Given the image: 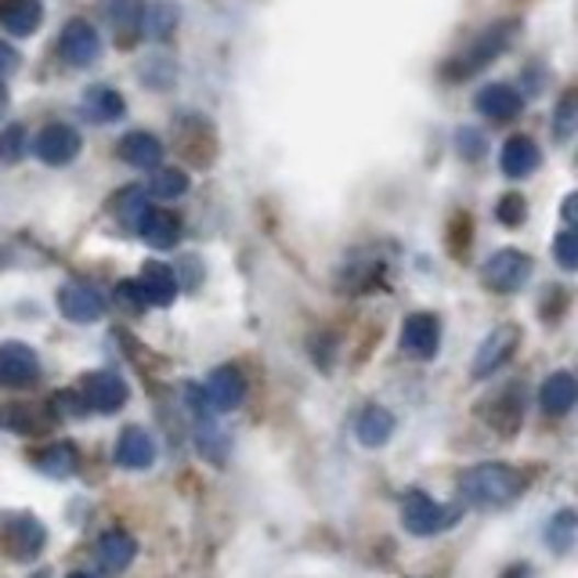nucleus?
I'll return each mask as SVG.
<instances>
[{
    "label": "nucleus",
    "mask_w": 578,
    "mask_h": 578,
    "mask_svg": "<svg viewBox=\"0 0 578 578\" xmlns=\"http://www.w3.org/2000/svg\"><path fill=\"white\" fill-rule=\"evenodd\" d=\"M524 496V477L507 463H477L460 477V499L474 510H502Z\"/></svg>",
    "instance_id": "nucleus-1"
},
{
    "label": "nucleus",
    "mask_w": 578,
    "mask_h": 578,
    "mask_svg": "<svg viewBox=\"0 0 578 578\" xmlns=\"http://www.w3.org/2000/svg\"><path fill=\"white\" fill-rule=\"evenodd\" d=\"M456 521H460V507H445V502L430 499L427 491H420V488L405 491V499H401V524H405V532H412V535H420V539H430V535L449 532V528L456 524Z\"/></svg>",
    "instance_id": "nucleus-2"
},
{
    "label": "nucleus",
    "mask_w": 578,
    "mask_h": 578,
    "mask_svg": "<svg viewBox=\"0 0 578 578\" xmlns=\"http://www.w3.org/2000/svg\"><path fill=\"white\" fill-rule=\"evenodd\" d=\"M518 30H521V26H518L513 19H510V22H499V26H491V30H485L471 47H463V55L445 69V77H449V80H466L471 72L485 69L488 61H496L502 52H507L510 41L518 36Z\"/></svg>",
    "instance_id": "nucleus-3"
},
{
    "label": "nucleus",
    "mask_w": 578,
    "mask_h": 578,
    "mask_svg": "<svg viewBox=\"0 0 578 578\" xmlns=\"http://www.w3.org/2000/svg\"><path fill=\"white\" fill-rule=\"evenodd\" d=\"M44 543H47V532L33 513H0V549L11 560L41 557Z\"/></svg>",
    "instance_id": "nucleus-4"
},
{
    "label": "nucleus",
    "mask_w": 578,
    "mask_h": 578,
    "mask_svg": "<svg viewBox=\"0 0 578 578\" xmlns=\"http://www.w3.org/2000/svg\"><path fill=\"white\" fill-rule=\"evenodd\" d=\"M535 272V261L521 250H513V246H507V250L491 253L488 261L481 264V282L491 290V293H518L528 286V279H532Z\"/></svg>",
    "instance_id": "nucleus-5"
},
{
    "label": "nucleus",
    "mask_w": 578,
    "mask_h": 578,
    "mask_svg": "<svg viewBox=\"0 0 578 578\" xmlns=\"http://www.w3.org/2000/svg\"><path fill=\"white\" fill-rule=\"evenodd\" d=\"M127 398H131L127 379L113 373V369H94V373L80 379V401H83V409H91V412L113 416L127 405Z\"/></svg>",
    "instance_id": "nucleus-6"
},
{
    "label": "nucleus",
    "mask_w": 578,
    "mask_h": 578,
    "mask_svg": "<svg viewBox=\"0 0 578 578\" xmlns=\"http://www.w3.org/2000/svg\"><path fill=\"white\" fill-rule=\"evenodd\" d=\"M518 348H521V326H513V322L496 326L481 340V348H477L474 365H471V376L474 379H488L491 373H499V369L513 359V351H518Z\"/></svg>",
    "instance_id": "nucleus-7"
},
{
    "label": "nucleus",
    "mask_w": 578,
    "mask_h": 578,
    "mask_svg": "<svg viewBox=\"0 0 578 578\" xmlns=\"http://www.w3.org/2000/svg\"><path fill=\"white\" fill-rule=\"evenodd\" d=\"M41 379V359L30 343L4 340L0 343V387L11 390H26Z\"/></svg>",
    "instance_id": "nucleus-8"
},
{
    "label": "nucleus",
    "mask_w": 578,
    "mask_h": 578,
    "mask_svg": "<svg viewBox=\"0 0 578 578\" xmlns=\"http://www.w3.org/2000/svg\"><path fill=\"white\" fill-rule=\"evenodd\" d=\"M58 52L69 66L88 69L102 58V33H98L88 19H72V22H66V30H61Z\"/></svg>",
    "instance_id": "nucleus-9"
},
{
    "label": "nucleus",
    "mask_w": 578,
    "mask_h": 578,
    "mask_svg": "<svg viewBox=\"0 0 578 578\" xmlns=\"http://www.w3.org/2000/svg\"><path fill=\"white\" fill-rule=\"evenodd\" d=\"M80 149H83V138L77 127H69V123H47L33 141V152L41 156L47 167H69L72 159L80 156Z\"/></svg>",
    "instance_id": "nucleus-10"
},
{
    "label": "nucleus",
    "mask_w": 578,
    "mask_h": 578,
    "mask_svg": "<svg viewBox=\"0 0 578 578\" xmlns=\"http://www.w3.org/2000/svg\"><path fill=\"white\" fill-rule=\"evenodd\" d=\"M441 348V322L438 315L430 311H416L401 322V351L409 354V359H420L430 362Z\"/></svg>",
    "instance_id": "nucleus-11"
},
{
    "label": "nucleus",
    "mask_w": 578,
    "mask_h": 578,
    "mask_svg": "<svg viewBox=\"0 0 578 578\" xmlns=\"http://www.w3.org/2000/svg\"><path fill=\"white\" fill-rule=\"evenodd\" d=\"M58 311L77 326H91L105 315V297L88 282H69L58 293Z\"/></svg>",
    "instance_id": "nucleus-12"
},
{
    "label": "nucleus",
    "mask_w": 578,
    "mask_h": 578,
    "mask_svg": "<svg viewBox=\"0 0 578 578\" xmlns=\"http://www.w3.org/2000/svg\"><path fill=\"white\" fill-rule=\"evenodd\" d=\"M138 557V543H134L131 532H123V528H109V532L98 539L94 546V560H98V571L116 578L123 575Z\"/></svg>",
    "instance_id": "nucleus-13"
},
{
    "label": "nucleus",
    "mask_w": 578,
    "mask_h": 578,
    "mask_svg": "<svg viewBox=\"0 0 578 578\" xmlns=\"http://www.w3.org/2000/svg\"><path fill=\"white\" fill-rule=\"evenodd\" d=\"M206 401H211L214 412H231L239 409L242 398H246V376L239 373L236 365H220L211 373V379H206Z\"/></svg>",
    "instance_id": "nucleus-14"
},
{
    "label": "nucleus",
    "mask_w": 578,
    "mask_h": 578,
    "mask_svg": "<svg viewBox=\"0 0 578 578\" xmlns=\"http://www.w3.org/2000/svg\"><path fill=\"white\" fill-rule=\"evenodd\" d=\"M156 463V441L145 427H127L116 441V466L123 471H149Z\"/></svg>",
    "instance_id": "nucleus-15"
},
{
    "label": "nucleus",
    "mask_w": 578,
    "mask_h": 578,
    "mask_svg": "<svg viewBox=\"0 0 578 578\" xmlns=\"http://www.w3.org/2000/svg\"><path fill=\"white\" fill-rule=\"evenodd\" d=\"M134 282H138L145 304H152V307H167L178 297V275H174V268H167L163 261L141 264V272Z\"/></svg>",
    "instance_id": "nucleus-16"
},
{
    "label": "nucleus",
    "mask_w": 578,
    "mask_h": 578,
    "mask_svg": "<svg viewBox=\"0 0 578 578\" xmlns=\"http://www.w3.org/2000/svg\"><path fill=\"white\" fill-rule=\"evenodd\" d=\"M116 156L127 167L156 170L159 163H163V141H159L156 134H149V131H131V134H123V138H120Z\"/></svg>",
    "instance_id": "nucleus-17"
},
{
    "label": "nucleus",
    "mask_w": 578,
    "mask_h": 578,
    "mask_svg": "<svg viewBox=\"0 0 578 578\" xmlns=\"http://www.w3.org/2000/svg\"><path fill=\"white\" fill-rule=\"evenodd\" d=\"M474 105H477V113L488 116L491 123H507L513 116H521L524 98L513 91L510 83H488V88L477 91Z\"/></svg>",
    "instance_id": "nucleus-18"
},
{
    "label": "nucleus",
    "mask_w": 578,
    "mask_h": 578,
    "mask_svg": "<svg viewBox=\"0 0 578 578\" xmlns=\"http://www.w3.org/2000/svg\"><path fill=\"white\" fill-rule=\"evenodd\" d=\"M539 163H543V152H539V145L532 138H524V134H518V138H510L507 145H502L499 152V167L502 174L521 181V178H532Z\"/></svg>",
    "instance_id": "nucleus-19"
},
{
    "label": "nucleus",
    "mask_w": 578,
    "mask_h": 578,
    "mask_svg": "<svg viewBox=\"0 0 578 578\" xmlns=\"http://www.w3.org/2000/svg\"><path fill=\"white\" fill-rule=\"evenodd\" d=\"M138 236L152 246V250H174L181 242V220L167 211H145L138 214Z\"/></svg>",
    "instance_id": "nucleus-20"
},
{
    "label": "nucleus",
    "mask_w": 578,
    "mask_h": 578,
    "mask_svg": "<svg viewBox=\"0 0 578 578\" xmlns=\"http://www.w3.org/2000/svg\"><path fill=\"white\" fill-rule=\"evenodd\" d=\"M44 26L41 0H0V30L11 36H33Z\"/></svg>",
    "instance_id": "nucleus-21"
},
{
    "label": "nucleus",
    "mask_w": 578,
    "mask_h": 578,
    "mask_svg": "<svg viewBox=\"0 0 578 578\" xmlns=\"http://www.w3.org/2000/svg\"><path fill=\"white\" fill-rule=\"evenodd\" d=\"M578 401V384L571 373H549L543 379V387H539V405H543L546 416H568Z\"/></svg>",
    "instance_id": "nucleus-22"
},
{
    "label": "nucleus",
    "mask_w": 578,
    "mask_h": 578,
    "mask_svg": "<svg viewBox=\"0 0 578 578\" xmlns=\"http://www.w3.org/2000/svg\"><path fill=\"white\" fill-rule=\"evenodd\" d=\"M109 22L120 47H131L145 33V0H109Z\"/></svg>",
    "instance_id": "nucleus-23"
},
{
    "label": "nucleus",
    "mask_w": 578,
    "mask_h": 578,
    "mask_svg": "<svg viewBox=\"0 0 578 578\" xmlns=\"http://www.w3.org/2000/svg\"><path fill=\"white\" fill-rule=\"evenodd\" d=\"M395 412L384 409V405H369V409H362L359 423H354V434H359V441L365 449H384L390 434H395Z\"/></svg>",
    "instance_id": "nucleus-24"
},
{
    "label": "nucleus",
    "mask_w": 578,
    "mask_h": 578,
    "mask_svg": "<svg viewBox=\"0 0 578 578\" xmlns=\"http://www.w3.org/2000/svg\"><path fill=\"white\" fill-rule=\"evenodd\" d=\"M36 471L44 477H55V481H66L80 471V452L72 441H58V445H47L44 452H36Z\"/></svg>",
    "instance_id": "nucleus-25"
},
{
    "label": "nucleus",
    "mask_w": 578,
    "mask_h": 578,
    "mask_svg": "<svg viewBox=\"0 0 578 578\" xmlns=\"http://www.w3.org/2000/svg\"><path fill=\"white\" fill-rule=\"evenodd\" d=\"M127 113V102L116 88H105V83H94V88L83 91V116L94 123H113Z\"/></svg>",
    "instance_id": "nucleus-26"
},
{
    "label": "nucleus",
    "mask_w": 578,
    "mask_h": 578,
    "mask_svg": "<svg viewBox=\"0 0 578 578\" xmlns=\"http://www.w3.org/2000/svg\"><path fill=\"white\" fill-rule=\"evenodd\" d=\"M184 192H189V174H184L181 167H163V170H156V178H152V195H159V200H181Z\"/></svg>",
    "instance_id": "nucleus-27"
},
{
    "label": "nucleus",
    "mask_w": 578,
    "mask_h": 578,
    "mask_svg": "<svg viewBox=\"0 0 578 578\" xmlns=\"http://www.w3.org/2000/svg\"><path fill=\"white\" fill-rule=\"evenodd\" d=\"M575 510H560L557 518L549 521L546 528V543L557 549V553H568L575 546Z\"/></svg>",
    "instance_id": "nucleus-28"
},
{
    "label": "nucleus",
    "mask_w": 578,
    "mask_h": 578,
    "mask_svg": "<svg viewBox=\"0 0 578 578\" xmlns=\"http://www.w3.org/2000/svg\"><path fill=\"white\" fill-rule=\"evenodd\" d=\"M22 156H26V127H22V123H8V127L0 131V163L15 167Z\"/></svg>",
    "instance_id": "nucleus-29"
},
{
    "label": "nucleus",
    "mask_w": 578,
    "mask_h": 578,
    "mask_svg": "<svg viewBox=\"0 0 578 578\" xmlns=\"http://www.w3.org/2000/svg\"><path fill=\"white\" fill-rule=\"evenodd\" d=\"M575 131H578V94L568 91L560 98L557 113H553V134H557V141H571Z\"/></svg>",
    "instance_id": "nucleus-30"
},
{
    "label": "nucleus",
    "mask_w": 578,
    "mask_h": 578,
    "mask_svg": "<svg viewBox=\"0 0 578 578\" xmlns=\"http://www.w3.org/2000/svg\"><path fill=\"white\" fill-rule=\"evenodd\" d=\"M178 26V11L167 4V0H159V4L145 8V30H149L156 41H167L170 33Z\"/></svg>",
    "instance_id": "nucleus-31"
},
{
    "label": "nucleus",
    "mask_w": 578,
    "mask_h": 578,
    "mask_svg": "<svg viewBox=\"0 0 578 578\" xmlns=\"http://www.w3.org/2000/svg\"><path fill=\"white\" fill-rule=\"evenodd\" d=\"M528 217V203L521 192H507L502 200L496 203V220L502 228H521Z\"/></svg>",
    "instance_id": "nucleus-32"
},
{
    "label": "nucleus",
    "mask_w": 578,
    "mask_h": 578,
    "mask_svg": "<svg viewBox=\"0 0 578 578\" xmlns=\"http://www.w3.org/2000/svg\"><path fill=\"white\" fill-rule=\"evenodd\" d=\"M553 257H557V264L564 272H575L578 268V236L571 228H564L557 239H553Z\"/></svg>",
    "instance_id": "nucleus-33"
},
{
    "label": "nucleus",
    "mask_w": 578,
    "mask_h": 578,
    "mask_svg": "<svg viewBox=\"0 0 578 578\" xmlns=\"http://www.w3.org/2000/svg\"><path fill=\"white\" fill-rule=\"evenodd\" d=\"M456 145H460L463 159H481V156H485V134L474 131V127H463L460 138H456Z\"/></svg>",
    "instance_id": "nucleus-34"
},
{
    "label": "nucleus",
    "mask_w": 578,
    "mask_h": 578,
    "mask_svg": "<svg viewBox=\"0 0 578 578\" xmlns=\"http://www.w3.org/2000/svg\"><path fill=\"white\" fill-rule=\"evenodd\" d=\"M116 297L127 304V311H141V307H145V297H141L138 282H120V286H116Z\"/></svg>",
    "instance_id": "nucleus-35"
},
{
    "label": "nucleus",
    "mask_w": 578,
    "mask_h": 578,
    "mask_svg": "<svg viewBox=\"0 0 578 578\" xmlns=\"http://www.w3.org/2000/svg\"><path fill=\"white\" fill-rule=\"evenodd\" d=\"M22 66V58H19V52L11 47L8 41H0V77H8V72H15Z\"/></svg>",
    "instance_id": "nucleus-36"
},
{
    "label": "nucleus",
    "mask_w": 578,
    "mask_h": 578,
    "mask_svg": "<svg viewBox=\"0 0 578 578\" xmlns=\"http://www.w3.org/2000/svg\"><path fill=\"white\" fill-rule=\"evenodd\" d=\"M575 206H578V200L568 195V200H564V220H568V225H575Z\"/></svg>",
    "instance_id": "nucleus-37"
},
{
    "label": "nucleus",
    "mask_w": 578,
    "mask_h": 578,
    "mask_svg": "<svg viewBox=\"0 0 578 578\" xmlns=\"http://www.w3.org/2000/svg\"><path fill=\"white\" fill-rule=\"evenodd\" d=\"M8 105H11V91H8V83L0 80V116L8 113Z\"/></svg>",
    "instance_id": "nucleus-38"
},
{
    "label": "nucleus",
    "mask_w": 578,
    "mask_h": 578,
    "mask_svg": "<svg viewBox=\"0 0 578 578\" xmlns=\"http://www.w3.org/2000/svg\"><path fill=\"white\" fill-rule=\"evenodd\" d=\"M528 575H532V568H528V564H521V568H510L502 578H528Z\"/></svg>",
    "instance_id": "nucleus-39"
},
{
    "label": "nucleus",
    "mask_w": 578,
    "mask_h": 578,
    "mask_svg": "<svg viewBox=\"0 0 578 578\" xmlns=\"http://www.w3.org/2000/svg\"><path fill=\"white\" fill-rule=\"evenodd\" d=\"M69 578H91V575H88V571H72Z\"/></svg>",
    "instance_id": "nucleus-40"
}]
</instances>
